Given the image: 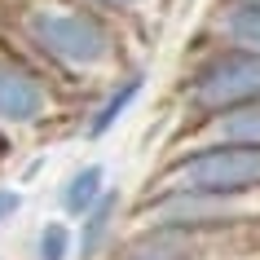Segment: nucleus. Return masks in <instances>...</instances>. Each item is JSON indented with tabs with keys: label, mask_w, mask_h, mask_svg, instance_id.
Masks as SVG:
<instances>
[{
	"label": "nucleus",
	"mask_w": 260,
	"mask_h": 260,
	"mask_svg": "<svg viewBox=\"0 0 260 260\" xmlns=\"http://www.w3.org/2000/svg\"><path fill=\"white\" fill-rule=\"evenodd\" d=\"M67 106V84L0 27V137L9 141V150L49 133Z\"/></svg>",
	"instance_id": "7ed1b4c3"
},
{
	"label": "nucleus",
	"mask_w": 260,
	"mask_h": 260,
	"mask_svg": "<svg viewBox=\"0 0 260 260\" xmlns=\"http://www.w3.org/2000/svg\"><path fill=\"white\" fill-rule=\"evenodd\" d=\"M123 22L88 0H9V36L57 80H102L123 67Z\"/></svg>",
	"instance_id": "f257e3e1"
},
{
	"label": "nucleus",
	"mask_w": 260,
	"mask_h": 260,
	"mask_svg": "<svg viewBox=\"0 0 260 260\" xmlns=\"http://www.w3.org/2000/svg\"><path fill=\"white\" fill-rule=\"evenodd\" d=\"M119 220H123V194L119 185L102 194V203L93 212H84L75 225V260H110V251L119 247Z\"/></svg>",
	"instance_id": "423d86ee"
},
{
	"label": "nucleus",
	"mask_w": 260,
	"mask_h": 260,
	"mask_svg": "<svg viewBox=\"0 0 260 260\" xmlns=\"http://www.w3.org/2000/svg\"><path fill=\"white\" fill-rule=\"evenodd\" d=\"M260 185V141H203L172 150L150 172L141 194L159 190H247Z\"/></svg>",
	"instance_id": "20e7f679"
},
{
	"label": "nucleus",
	"mask_w": 260,
	"mask_h": 260,
	"mask_svg": "<svg viewBox=\"0 0 260 260\" xmlns=\"http://www.w3.org/2000/svg\"><path fill=\"white\" fill-rule=\"evenodd\" d=\"M9 154H14V150H9V141L0 137V164H5V159H9Z\"/></svg>",
	"instance_id": "f8f14e48"
},
{
	"label": "nucleus",
	"mask_w": 260,
	"mask_h": 260,
	"mask_svg": "<svg viewBox=\"0 0 260 260\" xmlns=\"http://www.w3.org/2000/svg\"><path fill=\"white\" fill-rule=\"evenodd\" d=\"M128 225H260V185L247 190H159L137 194Z\"/></svg>",
	"instance_id": "39448f33"
},
{
	"label": "nucleus",
	"mask_w": 260,
	"mask_h": 260,
	"mask_svg": "<svg viewBox=\"0 0 260 260\" xmlns=\"http://www.w3.org/2000/svg\"><path fill=\"white\" fill-rule=\"evenodd\" d=\"M177 137L234 106L260 102V53L243 44L199 40V53L177 80Z\"/></svg>",
	"instance_id": "f03ea898"
},
{
	"label": "nucleus",
	"mask_w": 260,
	"mask_h": 260,
	"mask_svg": "<svg viewBox=\"0 0 260 260\" xmlns=\"http://www.w3.org/2000/svg\"><path fill=\"white\" fill-rule=\"evenodd\" d=\"M36 260H75V230L67 220H44L36 234Z\"/></svg>",
	"instance_id": "1a4fd4ad"
},
{
	"label": "nucleus",
	"mask_w": 260,
	"mask_h": 260,
	"mask_svg": "<svg viewBox=\"0 0 260 260\" xmlns=\"http://www.w3.org/2000/svg\"><path fill=\"white\" fill-rule=\"evenodd\" d=\"M22 203H27V199H22L18 185H0V225H5V220H14L18 212H22Z\"/></svg>",
	"instance_id": "9b49d317"
},
{
	"label": "nucleus",
	"mask_w": 260,
	"mask_h": 260,
	"mask_svg": "<svg viewBox=\"0 0 260 260\" xmlns=\"http://www.w3.org/2000/svg\"><path fill=\"white\" fill-rule=\"evenodd\" d=\"M141 93H146V71H141V67L119 71V75L106 84L102 102H97V106L84 115V137H88V141H102L110 128H115V123L128 115V110L137 106V97H141Z\"/></svg>",
	"instance_id": "0eeeda50"
},
{
	"label": "nucleus",
	"mask_w": 260,
	"mask_h": 260,
	"mask_svg": "<svg viewBox=\"0 0 260 260\" xmlns=\"http://www.w3.org/2000/svg\"><path fill=\"white\" fill-rule=\"evenodd\" d=\"M106 164H80L62 181V190H57V207L67 212L71 220H80L84 212H93L102 203V194H106Z\"/></svg>",
	"instance_id": "6e6552de"
},
{
	"label": "nucleus",
	"mask_w": 260,
	"mask_h": 260,
	"mask_svg": "<svg viewBox=\"0 0 260 260\" xmlns=\"http://www.w3.org/2000/svg\"><path fill=\"white\" fill-rule=\"evenodd\" d=\"M88 5H97L102 14H110L115 22H146L150 14H164L168 0H88Z\"/></svg>",
	"instance_id": "9d476101"
}]
</instances>
